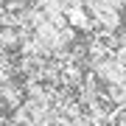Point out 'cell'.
Listing matches in <instances>:
<instances>
[{
	"mask_svg": "<svg viewBox=\"0 0 126 126\" xmlns=\"http://www.w3.org/2000/svg\"><path fill=\"white\" fill-rule=\"evenodd\" d=\"M3 126H20V123H14V121H6V123H3Z\"/></svg>",
	"mask_w": 126,
	"mask_h": 126,
	"instance_id": "cell-1",
	"label": "cell"
}]
</instances>
